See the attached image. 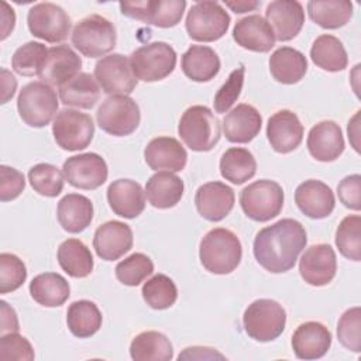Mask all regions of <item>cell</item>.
Instances as JSON below:
<instances>
[{
	"label": "cell",
	"mask_w": 361,
	"mask_h": 361,
	"mask_svg": "<svg viewBox=\"0 0 361 361\" xmlns=\"http://www.w3.org/2000/svg\"><path fill=\"white\" fill-rule=\"evenodd\" d=\"M307 243L306 230L295 219H282L259 230L254 238V257L268 272L292 269Z\"/></svg>",
	"instance_id": "cell-1"
},
{
	"label": "cell",
	"mask_w": 361,
	"mask_h": 361,
	"mask_svg": "<svg viewBox=\"0 0 361 361\" xmlns=\"http://www.w3.org/2000/svg\"><path fill=\"white\" fill-rule=\"evenodd\" d=\"M241 257V243L228 228L217 227L210 230L199 245V258L203 268L216 275L233 272L240 265Z\"/></svg>",
	"instance_id": "cell-2"
},
{
	"label": "cell",
	"mask_w": 361,
	"mask_h": 361,
	"mask_svg": "<svg viewBox=\"0 0 361 361\" xmlns=\"http://www.w3.org/2000/svg\"><path fill=\"white\" fill-rule=\"evenodd\" d=\"M178 133L192 151H210L220 140V123L206 106H190L180 117Z\"/></svg>",
	"instance_id": "cell-3"
},
{
	"label": "cell",
	"mask_w": 361,
	"mask_h": 361,
	"mask_svg": "<svg viewBox=\"0 0 361 361\" xmlns=\"http://www.w3.org/2000/svg\"><path fill=\"white\" fill-rule=\"evenodd\" d=\"M17 110L27 126L45 127L58 114L56 92L45 82H30L18 93Z\"/></svg>",
	"instance_id": "cell-4"
},
{
	"label": "cell",
	"mask_w": 361,
	"mask_h": 361,
	"mask_svg": "<svg viewBox=\"0 0 361 361\" xmlns=\"http://www.w3.org/2000/svg\"><path fill=\"white\" fill-rule=\"evenodd\" d=\"M117 32L114 24L103 16L90 14L82 18L72 31L73 47L87 58H97L114 49Z\"/></svg>",
	"instance_id": "cell-5"
},
{
	"label": "cell",
	"mask_w": 361,
	"mask_h": 361,
	"mask_svg": "<svg viewBox=\"0 0 361 361\" xmlns=\"http://www.w3.org/2000/svg\"><path fill=\"white\" fill-rule=\"evenodd\" d=\"M286 312L276 300L257 299L245 309L243 326L248 337L267 343L278 338L285 330Z\"/></svg>",
	"instance_id": "cell-6"
},
{
	"label": "cell",
	"mask_w": 361,
	"mask_h": 361,
	"mask_svg": "<svg viewBox=\"0 0 361 361\" xmlns=\"http://www.w3.org/2000/svg\"><path fill=\"white\" fill-rule=\"evenodd\" d=\"M130 66L137 80L158 82L173 72L176 66V52L166 42H149L133 51L130 55Z\"/></svg>",
	"instance_id": "cell-7"
},
{
	"label": "cell",
	"mask_w": 361,
	"mask_h": 361,
	"mask_svg": "<svg viewBox=\"0 0 361 361\" xmlns=\"http://www.w3.org/2000/svg\"><path fill=\"white\" fill-rule=\"evenodd\" d=\"M240 204L251 220L268 221L276 217L283 207V189L275 180H255L241 190Z\"/></svg>",
	"instance_id": "cell-8"
},
{
	"label": "cell",
	"mask_w": 361,
	"mask_h": 361,
	"mask_svg": "<svg viewBox=\"0 0 361 361\" xmlns=\"http://www.w3.org/2000/svg\"><path fill=\"white\" fill-rule=\"evenodd\" d=\"M185 25L192 39L213 42L227 32L230 16L217 1H197L188 11Z\"/></svg>",
	"instance_id": "cell-9"
},
{
	"label": "cell",
	"mask_w": 361,
	"mask_h": 361,
	"mask_svg": "<svg viewBox=\"0 0 361 361\" xmlns=\"http://www.w3.org/2000/svg\"><path fill=\"white\" fill-rule=\"evenodd\" d=\"M96 120L104 133L114 137H124L138 128L141 113L134 99L116 94L103 100L97 109Z\"/></svg>",
	"instance_id": "cell-10"
},
{
	"label": "cell",
	"mask_w": 361,
	"mask_h": 361,
	"mask_svg": "<svg viewBox=\"0 0 361 361\" xmlns=\"http://www.w3.org/2000/svg\"><path fill=\"white\" fill-rule=\"evenodd\" d=\"M52 134L55 142L62 149L79 151L92 142L94 124L89 114L73 109H63L54 118Z\"/></svg>",
	"instance_id": "cell-11"
},
{
	"label": "cell",
	"mask_w": 361,
	"mask_h": 361,
	"mask_svg": "<svg viewBox=\"0 0 361 361\" xmlns=\"http://www.w3.org/2000/svg\"><path fill=\"white\" fill-rule=\"evenodd\" d=\"M186 8L185 0H147V1H121V14L142 23L171 28L180 23Z\"/></svg>",
	"instance_id": "cell-12"
},
{
	"label": "cell",
	"mask_w": 361,
	"mask_h": 361,
	"mask_svg": "<svg viewBox=\"0 0 361 361\" xmlns=\"http://www.w3.org/2000/svg\"><path fill=\"white\" fill-rule=\"evenodd\" d=\"M30 32L47 42L56 44L68 38L71 31V17L66 11L54 3H38L27 14Z\"/></svg>",
	"instance_id": "cell-13"
},
{
	"label": "cell",
	"mask_w": 361,
	"mask_h": 361,
	"mask_svg": "<svg viewBox=\"0 0 361 361\" xmlns=\"http://www.w3.org/2000/svg\"><path fill=\"white\" fill-rule=\"evenodd\" d=\"M94 79L106 94H130L137 86L130 59L121 54H110L97 61L94 66Z\"/></svg>",
	"instance_id": "cell-14"
},
{
	"label": "cell",
	"mask_w": 361,
	"mask_h": 361,
	"mask_svg": "<svg viewBox=\"0 0 361 361\" xmlns=\"http://www.w3.org/2000/svg\"><path fill=\"white\" fill-rule=\"evenodd\" d=\"M65 180L78 189L93 190L107 180L106 161L94 152L79 154L68 158L62 166Z\"/></svg>",
	"instance_id": "cell-15"
},
{
	"label": "cell",
	"mask_w": 361,
	"mask_h": 361,
	"mask_svg": "<svg viewBox=\"0 0 361 361\" xmlns=\"http://www.w3.org/2000/svg\"><path fill=\"white\" fill-rule=\"evenodd\" d=\"M299 272L312 286H324L337 272L336 252L329 244H314L305 250L299 259Z\"/></svg>",
	"instance_id": "cell-16"
},
{
	"label": "cell",
	"mask_w": 361,
	"mask_h": 361,
	"mask_svg": "<svg viewBox=\"0 0 361 361\" xmlns=\"http://www.w3.org/2000/svg\"><path fill=\"white\" fill-rule=\"evenodd\" d=\"M265 17L278 41L293 39L305 24L303 6L296 0L271 1L267 6Z\"/></svg>",
	"instance_id": "cell-17"
},
{
	"label": "cell",
	"mask_w": 361,
	"mask_h": 361,
	"mask_svg": "<svg viewBox=\"0 0 361 361\" xmlns=\"http://www.w3.org/2000/svg\"><path fill=\"white\" fill-rule=\"evenodd\" d=\"M133 247V230L128 224L110 220L99 226L93 235V248L104 261H116Z\"/></svg>",
	"instance_id": "cell-18"
},
{
	"label": "cell",
	"mask_w": 361,
	"mask_h": 361,
	"mask_svg": "<svg viewBox=\"0 0 361 361\" xmlns=\"http://www.w3.org/2000/svg\"><path fill=\"white\" fill-rule=\"evenodd\" d=\"M234 190L219 180L207 182L196 190L195 204L199 214L209 221H220L234 207Z\"/></svg>",
	"instance_id": "cell-19"
},
{
	"label": "cell",
	"mask_w": 361,
	"mask_h": 361,
	"mask_svg": "<svg viewBox=\"0 0 361 361\" xmlns=\"http://www.w3.org/2000/svg\"><path fill=\"white\" fill-rule=\"evenodd\" d=\"M267 138L274 151L292 152L303 140V126L293 111L279 110L268 118Z\"/></svg>",
	"instance_id": "cell-20"
},
{
	"label": "cell",
	"mask_w": 361,
	"mask_h": 361,
	"mask_svg": "<svg viewBox=\"0 0 361 361\" xmlns=\"http://www.w3.org/2000/svg\"><path fill=\"white\" fill-rule=\"evenodd\" d=\"M80 68L82 59L71 47L55 45L48 48V54L38 78L41 82L61 87L80 73Z\"/></svg>",
	"instance_id": "cell-21"
},
{
	"label": "cell",
	"mask_w": 361,
	"mask_h": 361,
	"mask_svg": "<svg viewBox=\"0 0 361 361\" xmlns=\"http://www.w3.org/2000/svg\"><path fill=\"white\" fill-rule=\"evenodd\" d=\"M309 154L320 162L336 161L344 151V137L336 121L324 120L313 126L307 134Z\"/></svg>",
	"instance_id": "cell-22"
},
{
	"label": "cell",
	"mask_w": 361,
	"mask_h": 361,
	"mask_svg": "<svg viewBox=\"0 0 361 361\" xmlns=\"http://www.w3.org/2000/svg\"><path fill=\"white\" fill-rule=\"evenodd\" d=\"M295 202L299 210L310 219H324L331 214L336 206L330 186L317 179L302 182L295 190Z\"/></svg>",
	"instance_id": "cell-23"
},
{
	"label": "cell",
	"mask_w": 361,
	"mask_h": 361,
	"mask_svg": "<svg viewBox=\"0 0 361 361\" xmlns=\"http://www.w3.org/2000/svg\"><path fill=\"white\" fill-rule=\"evenodd\" d=\"M107 202L114 214L135 219L145 209V192L133 179H117L107 188Z\"/></svg>",
	"instance_id": "cell-24"
},
{
	"label": "cell",
	"mask_w": 361,
	"mask_h": 361,
	"mask_svg": "<svg viewBox=\"0 0 361 361\" xmlns=\"http://www.w3.org/2000/svg\"><path fill=\"white\" fill-rule=\"evenodd\" d=\"M331 345L330 330L319 322H306L296 327L292 336V348L300 360L322 358Z\"/></svg>",
	"instance_id": "cell-25"
},
{
	"label": "cell",
	"mask_w": 361,
	"mask_h": 361,
	"mask_svg": "<svg viewBox=\"0 0 361 361\" xmlns=\"http://www.w3.org/2000/svg\"><path fill=\"white\" fill-rule=\"evenodd\" d=\"M262 117L251 104H237L223 118V133L230 142L247 144L261 131Z\"/></svg>",
	"instance_id": "cell-26"
},
{
	"label": "cell",
	"mask_w": 361,
	"mask_h": 361,
	"mask_svg": "<svg viewBox=\"0 0 361 361\" xmlns=\"http://www.w3.org/2000/svg\"><path fill=\"white\" fill-rule=\"evenodd\" d=\"M144 158L147 165L154 171L164 169L169 172H179L186 165L188 154L176 138L157 137L147 144Z\"/></svg>",
	"instance_id": "cell-27"
},
{
	"label": "cell",
	"mask_w": 361,
	"mask_h": 361,
	"mask_svg": "<svg viewBox=\"0 0 361 361\" xmlns=\"http://www.w3.org/2000/svg\"><path fill=\"white\" fill-rule=\"evenodd\" d=\"M234 41L244 49L268 52L275 45V35L267 20L258 14L238 20L233 28Z\"/></svg>",
	"instance_id": "cell-28"
},
{
	"label": "cell",
	"mask_w": 361,
	"mask_h": 361,
	"mask_svg": "<svg viewBox=\"0 0 361 361\" xmlns=\"http://www.w3.org/2000/svg\"><path fill=\"white\" fill-rule=\"evenodd\" d=\"M56 217L65 231L80 233L93 220V203L83 195L68 193L58 202Z\"/></svg>",
	"instance_id": "cell-29"
},
{
	"label": "cell",
	"mask_w": 361,
	"mask_h": 361,
	"mask_svg": "<svg viewBox=\"0 0 361 361\" xmlns=\"http://www.w3.org/2000/svg\"><path fill=\"white\" fill-rule=\"evenodd\" d=\"M183 180L169 171L154 173L145 185V196L151 206L169 209L176 206L183 196Z\"/></svg>",
	"instance_id": "cell-30"
},
{
	"label": "cell",
	"mask_w": 361,
	"mask_h": 361,
	"mask_svg": "<svg viewBox=\"0 0 361 361\" xmlns=\"http://www.w3.org/2000/svg\"><path fill=\"white\" fill-rule=\"evenodd\" d=\"M307 71L306 56L290 47H281L269 56V72L272 78L283 85L298 83Z\"/></svg>",
	"instance_id": "cell-31"
},
{
	"label": "cell",
	"mask_w": 361,
	"mask_h": 361,
	"mask_svg": "<svg viewBox=\"0 0 361 361\" xmlns=\"http://www.w3.org/2000/svg\"><path fill=\"white\" fill-rule=\"evenodd\" d=\"M183 73L193 82H209L220 71V58L206 45H192L180 61Z\"/></svg>",
	"instance_id": "cell-32"
},
{
	"label": "cell",
	"mask_w": 361,
	"mask_h": 361,
	"mask_svg": "<svg viewBox=\"0 0 361 361\" xmlns=\"http://www.w3.org/2000/svg\"><path fill=\"white\" fill-rule=\"evenodd\" d=\"M30 293L38 305L56 307L68 300L71 288L62 275L56 272H45L32 278L30 282Z\"/></svg>",
	"instance_id": "cell-33"
},
{
	"label": "cell",
	"mask_w": 361,
	"mask_h": 361,
	"mask_svg": "<svg viewBox=\"0 0 361 361\" xmlns=\"http://www.w3.org/2000/svg\"><path fill=\"white\" fill-rule=\"evenodd\" d=\"M100 97L97 80L86 72L78 73L73 79L59 87V99L65 106L92 109Z\"/></svg>",
	"instance_id": "cell-34"
},
{
	"label": "cell",
	"mask_w": 361,
	"mask_h": 361,
	"mask_svg": "<svg viewBox=\"0 0 361 361\" xmlns=\"http://www.w3.org/2000/svg\"><path fill=\"white\" fill-rule=\"evenodd\" d=\"M58 264L72 278H86L93 271V257L83 241L65 240L58 248Z\"/></svg>",
	"instance_id": "cell-35"
},
{
	"label": "cell",
	"mask_w": 361,
	"mask_h": 361,
	"mask_svg": "<svg viewBox=\"0 0 361 361\" xmlns=\"http://www.w3.org/2000/svg\"><path fill=\"white\" fill-rule=\"evenodd\" d=\"M130 355L135 361H169L173 357V348L165 334L148 330L133 338Z\"/></svg>",
	"instance_id": "cell-36"
},
{
	"label": "cell",
	"mask_w": 361,
	"mask_h": 361,
	"mask_svg": "<svg viewBox=\"0 0 361 361\" xmlns=\"http://www.w3.org/2000/svg\"><path fill=\"white\" fill-rule=\"evenodd\" d=\"M307 13L313 23L326 30L344 27L353 17V3L345 0H312Z\"/></svg>",
	"instance_id": "cell-37"
},
{
	"label": "cell",
	"mask_w": 361,
	"mask_h": 361,
	"mask_svg": "<svg viewBox=\"0 0 361 361\" xmlns=\"http://www.w3.org/2000/svg\"><path fill=\"white\" fill-rule=\"evenodd\" d=\"M313 63L327 72H340L347 68L348 56L343 42L330 34L319 35L310 48Z\"/></svg>",
	"instance_id": "cell-38"
},
{
	"label": "cell",
	"mask_w": 361,
	"mask_h": 361,
	"mask_svg": "<svg viewBox=\"0 0 361 361\" xmlns=\"http://www.w3.org/2000/svg\"><path fill=\"white\" fill-rule=\"evenodd\" d=\"M102 313L92 300H76L69 305L66 312V324L69 331L79 338H87L102 327Z\"/></svg>",
	"instance_id": "cell-39"
},
{
	"label": "cell",
	"mask_w": 361,
	"mask_h": 361,
	"mask_svg": "<svg viewBox=\"0 0 361 361\" xmlns=\"http://www.w3.org/2000/svg\"><path fill=\"white\" fill-rule=\"evenodd\" d=\"M257 172V161L247 148H228L220 158V173L226 180L241 185Z\"/></svg>",
	"instance_id": "cell-40"
},
{
	"label": "cell",
	"mask_w": 361,
	"mask_h": 361,
	"mask_svg": "<svg viewBox=\"0 0 361 361\" xmlns=\"http://www.w3.org/2000/svg\"><path fill=\"white\" fill-rule=\"evenodd\" d=\"M141 293L145 303L155 310L168 309L178 299V289L175 282L164 274H157L149 278L142 285Z\"/></svg>",
	"instance_id": "cell-41"
},
{
	"label": "cell",
	"mask_w": 361,
	"mask_h": 361,
	"mask_svg": "<svg viewBox=\"0 0 361 361\" xmlns=\"http://www.w3.org/2000/svg\"><path fill=\"white\" fill-rule=\"evenodd\" d=\"M336 245L340 254L351 261H361V217L345 216L336 231Z\"/></svg>",
	"instance_id": "cell-42"
},
{
	"label": "cell",
	"mask_w": 361,
	"mask_h": 361,
	"mask_svg": "<svg viewBox=\"0 0 361 361\" xmlns=\"http://www.w3.org/2000/svg\"><path fill=\"white\" fill-rule=\"evenodd\" d=\"M47 54L48 48L44 44L30 41L16 49L11 56V68L23 76H39Z\"/></svg>",
	"instance_id": "cell-43"
},
{
	"label": "cell",
	"mask_w": 361,
	"mask_h": 361,
	"mask_svg": "<svg viewBox=\"0 0 361 361\" xmlns=\"http://www.w3.org/2000/svg\"><path fill=\"white\" fill-rule=\"evenodd\" d=\"M28 180L37 193L47 197H55L63 189L65 176L55 165L37 164L30 168Z\"/></svg>",
	"instance_id": "cell-44"
},
{
	"label": "cell",
	"mask_w": 361,
	"mask_h": 361,
	"mask_svg": "<svg viewBox=\"0 0 361 361\" xmlns=\"http://www.w3.org/2000/svg\"><path fill=\"white\" fill-rule=\"evenodd\" d=\"M116 278L127 286H138L152 272L154 264L151 258L142 252H134L116 265Z\"/></svg>",
	"instance_id": "cell-45"
},
{
	"label": "cell",
	"mask_w": 361,
	"mask_h": 361,
	"mask_svg": "<svg viewBox=\"0 0 361 361\" xmlns=\"http://www.w3.org/2000/svg\"><path fill=\"white\" fill-rule=\"evenodd\" d=\"M337 338L350 351H361V309L354 306L347 309L337 323Z\"/></svg>",
	"instance_id": "cell-46"
},
{
	"label": "cell",
	"mask_w": 361,
	"mask_h": 361,
	"mask_svg": "<svg viewBox=\"0 0 361 361\" xmlns=\"http://www.w3.org/2000/svg\"><path fill=\"white\" fill-rule=\"evenodd\" d=\"M27 279L24 262L14 254H0V293L17 290Z\"/></svg>",
	"instance_id": "cell-47"
},
{
	"label": "cell",
	"mask_w": 361,
	"mask_h": 361,
	"mask_svg": "<svg viewBox=\"0 0 361 361\" xmlns=\"http://www.w3.org/2000/svg\"><path fill=\"white\" fill-rule=\"evenodd\" d=\"M244 66L241 65L240 68L234 69L227 80L223 83V86L217 90L214 96V110L216 113H226L240 97L243 85H244Z\"/></svg>",
	"instance_id": "cell-48"
},
{
	"label": "cell",
	"mask_w": 361,
	"mask_h": 361,
	"mask_svg": "<svg viewBox=\"0 0 361 361\" xmlns=\"http://www.w3.org/2000/svg\"><path fill=\"white\" fill-rule=\"evenodd\" d=\"M34 357V348L24 336L17 331L1 334L0 358L3 361H32Z\"/></svg>",
	"instance_id": "cell-49"
},
{
	"label": "cell",
	"mask_w": 361,
	"mask_h": 361,
	"mask_svg": "<svg viewBox=\"0 0 361 361\" xmlns=\"http://www.w3.org/2000/svg\"><path fill=\"white\" fill-rule=\"evenodd\" d=\"M25 188L24 175L16 168L1 165L0 166V199L8 202L18 197Z\"/></svg>",
	"instance_id": "cell-50"
},
{
	"label": "cell",
	"mask_w": 361,
	"mask_h": 361,
	"mask_svg": "<svg viewBox=\"0 0 361 361\" xmlns=\"http://www.w3.org/2000/svg\"><path fill=\"white\" fill-rule=\"evenodd\" d=\"M337 195L340 202L347 209L358 212L361 209V176L354 173L340 180L337 186Z\"/></svg>",
	"instance_id": "cell-51"
},
{
	"label": "cell",
	"mask_w": 361,
	"mask_h": 361,
	"mask_svg": "<svg viewBox=\"0 0 361 361\" xmlns=\"http://www.w3.org/2000/svg\"><path fill=\"white\" fill-rule=\"evenodd\" d=\"M179 360H224V355L210 347H188L178 355Z\"/></svg>",
	"instance_id": "cell-52"
},
{
	"label": "cell",
	"mask_w": 361,
	"mask_h": 361,
	"mask_svg": "<svg viewBox=\"0 0 361 361\" xmlns=\"http://www.w3.org/2000/svg\"><path fill=\"white\" fill-rule=\"evenodd\" d=\"M0 310H1L0 333L1 334H7V333L18 331L20 324H18V319H17L16 310L11 306H8V303L4 302V300L0 302Z\"/></svg>",
	"instance_id": "cell-53"
},
{
	"label": "cell",
	"mask_w": 361,
	"mask_h": 361,
	"mask_svg": "<svg viewBox=\"0 0 361 361\" xmlns=\"http://www.w3.org/2000/svg\"><path fill=\"white\" fill-rule=\"evenodd\" d=\"M17 89V80L16 78L7 71V69H1V104L7 103L16 93Z\"/></svg>",
	"instance_id": "cell-54"
},
{
	"label": "cell",
	"mask_w": 361,
	"mask_h": 361,
	"mask_svg": "<svg viewBox=\"0 0 361 361\" xmlns=\"http://www.w3.org/2000/svg\"><path fill=\"white\" fill-rule=\"evenodd\" d=\"M1 7H3V13H1V21H3V24H1V39H6L14 28L16 14H14V10L6 1H1Z\"/></svg>",
	"instance_id": "cell-55"
},
{
	"label": "cell",
	"mask_w": 361,
	"mask_h": 361,
	"mask_svg": "<svg viewBox=\"0 0 361 361\" xmlns=\"http://www.w3.org/2000/svg\"><path fill=\"white\" fill-rule=\"evenodd\" d=\"M360 110L355 113V116L348 121V127H347V131H348V140L351 141L354 149L357 152H360V147H358V135H360V131H358V120H360Z\"/></svg>",
	"instance_id": "cell-56"
},
{
	"label": "cell",
	"mask_w": 361,
	"mask_h": 361,
	"mask_svg": "<svg viewBox=\"0 0 361 361\" xmlns=\"http://www.w3.org/2000/svg\"><path fill=\"white\" fill-rule=\"evenodd\" d=\"M226 6L228 8H231L235 14H241V13H245V11H252L255 10L259 3L258 1H247V0H237V1H226Z\"/></svg>",
	"instance_id": "cell-57"
}]
</instances>
